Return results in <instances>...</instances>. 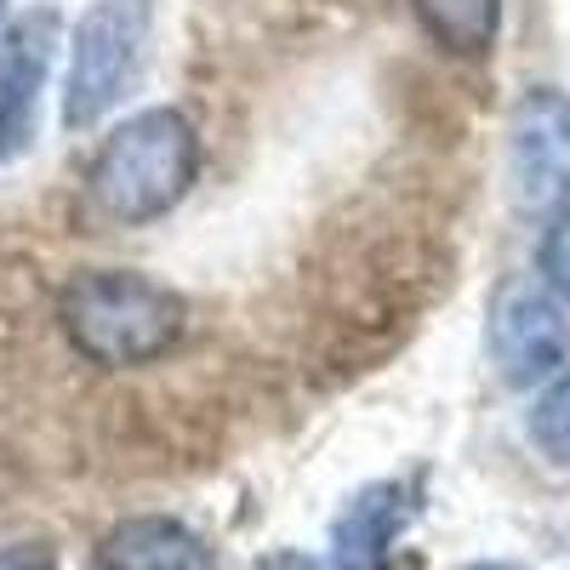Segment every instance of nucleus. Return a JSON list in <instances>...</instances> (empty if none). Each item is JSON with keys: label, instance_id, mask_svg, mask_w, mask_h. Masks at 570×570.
<instances>
[{"label": "nucleus", "instance_id": "nucleus-8", "mask_svg": "<svg viewBox=\"0 0 570 570\" xmlns=\"http://www.w3.org/2000/svg\"><path fill=\"white\" fill-rule=\"evenodd\" d=\"M98 570H223L212 542L171 513H131L98 542Z\"/></svg>", "mask_w": 570, "mask_h": 570}, {"label": "nucleus", "instance_id": "nucleus-6", "mask_svg": "<svg viewBox=\"0 0 570 570\" xmlns=\"http://www.w3.org/2000/svg\"><path fill=\"white\" fill-rule=\"evenodd\" d=\"M485 348H491V365H497V376L508 389L553 383L564 354H570V320H564L559 297L548 292V285L508 279L497 292V303H491Z\"/></svg>", "mask_w": 570, "mask_h": 570}, {"label": "nucleus", "instance_id": "nucleus-14", "mask_svg": "<svg viewBox=\"0 0 570 570\" xmlns=\"http://www.w3.org/2000/svg\"><path fill=\"white\" fill-rule=\"evenodd\" d=\"M0 18H7V0H0Z\"/></svg>", "mask_w": 570, "mask_h": 570}, {"label": "nucleus", "instance_id": "nucleus-11", "mask_svg": "<svg viewBox=\"0 0 570 570\" xmlns=\"http://www.w3.org/2000/svg\"><path fill=\"white\" fill-rule=\"evenodd\" d=\"M537 268H542L548 292H553L559 303H570V212H559V217L548 223L542 246H537Z\"/></svg>", "mask_w": 570, "mask_h": 570}, {"label": "nucleus", "instance_id": "nucleus-1", "mask_svg": "<svg viewBox=\"0 0 570 570\" xmlns=\"http://www.w3.org/2000/svg\"><path fill=\"white\" fill-rule=\"evenodd\" d=\"M200 177V137L183 109H142L120 120L86 166V195L109 223H155Z\"/></svg>", "mask_w": 570, "mask_h": 570}, {"label": "nucleus", "instance_id": "nucleus-13", "mask_svg": "<svg viewBox=\"0 0 570 570\" xmlns=\"http://www.w3.org/2000/svg\"><path fill=\"white\" fill-rule=\"evenodd\" d=\"M462 570H525V564H519V559H473Z\"/></svg>", "mask_w": 570, "mask_h": 570}, {"label": "nucleus", "instance_id": "nucleus-5", "mask_svg": "<svg viewBox=\"0 0 570 570\" xmlns=\"http://www.w3.org/2000/svg\"><path fill=\"white\" fill-rule=\"evenodd\" d=\"M416 519V480H376L348 497L325 553L274 548L257 570H394V542Z\"/></svg>", "mask_w": 570, "mask_h": 570}, {"label": "nucleus", "instance_id": "nucleus-3", "mask_svg": "<svg viewBox=\"0 0 570 570\" xmlns=\"http://www.w3.org/2000/svg\"><path fill=\"white\" fill-rule=\"evenodd\" d=\"M155 35V0H91L69 35V80H63V126H98L137 80Z\"/></svg>", "mask_w": 570, "mask_h": 570}, {"label": "nucleus", "instance_id": "nucleus-12", "mask_svg": "<svg viewBox=\"0 0 570 570\" xmlns=\"http://www.w3.org/2000/svg\"><path fill=\"white\" fill-rule=\"evenodd\" d=\"M0 570H58V553L46 542H12L0 548Z\"/></svg>", "mask_w": 570, "mask_h": 570}, {"label": "nucleus", "instance_id": "nucleus-7", "mask_svg": "<svg viewBox=\"0 0 570 570\" xmlns=\"http://www.w3.org/2000/svg\"><path fill=\"white\" fill-rule=\"evenodd\" d=\"M52 46H58L52 12H29L0 35V160H18L35 142L40 91H46V75H52Z\"/></svg>", "mask_w": 570, "mask_h": 570}, {"label": "nucleus", "instance_id": "nucleus-4", "mask_svg": "<svg viewBox=\"0 0 570 570\" xmlns=\"http://www.w3.org/2000/svg\"><path fill=\"white\" fill-rule=\"evenodd\" d=\"M508 200L525 217L570 212V91L531 86L508 109Z\"/></svg>", "mask_w": 570, "mask_h": 570}, {"label": "nucleus", "instance_id": "nucleus-2", "mask_svg": "<svg viewBox=\"0 0 570 570\" xmlns=\"http://www.w3.org/2000/svg\"><path fill=\"white\" fill-rule=\"evenodd\" d=\"M63 337L91 365H149L183 337V297L137 268H91L58 297Z\"/></svg>", "mask_w": 570, "mask_h": 570}, {"label": "nucleus", "instance_id": "nucleus-9", "mask_svg": "<svg viewBox=\"0 0 570 570\" xmlns=\"http://www.w3.org/2000/svg\"><path fill=\"white\" fill-rule=\"evenodd\" d=\"M411 12L451 58H485L502 35V0H411Z\"/></svg>", "mask_w": 570, "mask_h": 570}, {"label": "nucleus", "instance_id": "nucleus-10", "mask_svg": "<svg viewBox=\"0 0 570 570\" xmlns=\"http://www.w3.org/2000/svg\"><path fill=\"white\" fill-rule=\"evenodd\" d=\"M525 434L542 451V462L570 468V371H559L553 383L537 394V405L525 416Z\"/></svg>", "mask_w": 570, "mask_h": 570}]
</instances>
